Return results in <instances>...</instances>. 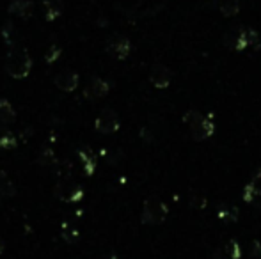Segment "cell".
Returning <instances> with one entry per match:
<instances>
[{"label":"cell","mask_w":261,"mask_h":259,"mask_svg":"<svg viewBox=\"0 0 261 259\" xmlns=\"http://www.w3.org/2000/svg\"><path fill=\"white\" fill-rule=\"evenodd\" d=\"M149 80H151V83L156 89H167L171 85L172 73L164 64H155L151 68V71H149Z\"/></svg>","instance_id":"8"},{"label":"cell","mask_w":261,"mask_h":259,"mask_svg":"<svg viewBox=\"0 0 261 259\" xmlns=\"http://www.w3.org/2000/svg\"><path fill=\"white\" fill-rule=\"evenodd\" d=\"M185 123H190V135L194 140H206L208 137H212L215 131V125H213V116H203L196 110H190L183 118Z\"/></svg>","instance_id":"2"},{"label":"cell","mask_w":261,"mask_h":259,"mask_svg":"<svg viewBox=\"0 0 261 259\" xmlns=\"http://www.w3.org/2000/svg\"><path fill=\"white\" fill-rule=\"evenodd\" d=\"M62 14L61 0H45V20L55 21Z\"/></svg>","instance_id":"15"},{"label":"cell","mask_w":261,"mask_h":259,"mask_svg":"<svg viewBox=\"0 0 261 259\" xmlns=\"http://www.w3.org/2000/svg\"><path fill=\"white\" fill-rule=\"evenodd\" d=\"M79 156H80V162H82L86 176H93L94 170H96V156L93 155V151H91V149H80Z\"/></svg>","instance_id":"11"},{"label":"cell","mask_w":261,"mask_h":259,"mask_svg":"<svg viewBox=\"0 0 261 259\" xmlns=\"http://www.w3.org/2000/svg\"><path fill=\"white\" fill-rule=\"evenodd\" d=\"M219 11L227 18L237 16V14L240 13V2H238V0H220Z\"/></svg>","instance_id":"16"},{"label":"cell","mask_w":261,"mask_h":259,"mask_svg":"<svg viewBox=\"0 0 261 259\" xmlns=\"http://www.w3.org/2000/svg\"><path fill=\"white\" fill-rule=\"evenodd\" d=\"M167 213H169V208L165 206L164 200H160L158 197H148V199L144 200V206H142L141 220H142V224L156 225L165 220Z\"/></svg>","instance_id":"3"},{"label":"cell","mask_w":261,"mask_h":259,"mask_svg":"<svg viewBox=\"0 0 261 259\" xmlns=\"http://www.w3.org/2000/svg\"><path fill=\"white\" fill-rule=\"evenodd\" d=\"M61 236H62V240H66V242H75V238L79 236V231L75 229V225H71V224H62Z\"/></svg>","instance_id":"21"},{"label":"cell","mask_w":261,"mask_h":259,"mask_svg":"<svg viewBox=\"0 0 261 259\" xmlns=\"http://www.w3.org/2000/svg\"><path fill=\"white\" fill-rule=\"evenodd\" d=\"M16 144H18L16 137L11 131H6V133L0 135V149H14Z\"/></svg>","instance_id":"19"},{"label":"cell","mask_w":261,"mask_h":259,"mask_svg":"<svg viewBox=\"0 0 261 259\" xmlns=\"http://www.w3.org/2000/svg\"><path fill=\"white\" fill-rule=\"evenodd\" d=\"M16 121V110L11 105L9 100L6 98H0V123L2 125H11V123Z\"/></svg>","instance_id":"12"},{"label":"cell","mask_w":261,"mask_h":259,"mask_svg":"<svg viewBox=\"0 0 261 259\" xmlns=\"http://www.w3.org/2000/svg\"><path fill=\"white\" fill-rule=\"evenodd\" d=\"M13 28L14 27H13V23H11V21H6V23H4V27H2V38L9 46H11V36H13Z\"/></svg>","instance_id":"25"},{"label":"cell","mask_w":261,"mask_h":259,"mask_svg":"<svg viewBox=\"0 0 261 259\" xmlns=\"http://www.w3.org/2000/svg\"><path fill=\"white\" fill-rule=\"evenodd\" d=\"M7 11L11 14H16V16L29 20L32 16V11H34V4H32V0H11Z\"/></svg>","instance_id":"10"},{"label":"cell","mask_w":261,"mask_h":259,"mask_svg":"<svg viewBox=\"0 0 261 259\" xmlns=\"http://www.w3.org/2000/svg\"><path fill=\"white\" fill-rule=\"evenodd\" d=\"M119 118H117V114L114 110H110V108H105V110H101V114L96 118V121H94V128H96L98 133L101 135H110V133H116L117 130H119Z\"/></svg>","instance_id":"4"},{"label":"cell","mask_w":261,"mask_h":259,"mask_svg":"<svg viewBox=\"0 0 261 259\" xmlns=\"http://www.w3.org/2000/svg\"><path fill=\"white\" fill-rule=\"evenodd\" d=\"M110 91V83L103 78H93L89 85L84 89V96L89 98V100H96V98H103L109 94Z\"/></svg>","instance_id":"9"},{"label":"cell","mask_w":261,"mask_h":259,"mask_svg":"<svg viewBox=\"0 0 261 259\" xmlns=\"http://www.w3.org/2000/svg\"><path fill=\"white\" fill-rule=\"evenodd\" d=\"M242 257V249L234 240L227 242L222 249L217 252V259H240Z\"/></svg>","instance_id":"14"},{"label":"cell","mask_w":261,"mask_h":259,"mask_svg":"<svg viewBox=\"0 0 261 259\" xmlns=\"http://www.w3.org/2000/svg\"><path fill=\"white\" fill-rule=\"evenodd\" d=\"M247 39H249V46H252V48L258 50L259 48V36L256 31H252V28H247Z\"/></svg>","instance_id":"24"},{"label":"cell","mask_w":261,"mask_h":259,"mask_svg":"<svg viewBox=\"0 0 261 259\" xmlns=\"http://www.w3.org/2000/svg\"><path fill=\"white\" fill-rule=\"evenodd\" d=\"M16 195V187H14L13 180L6 170H0V197L2 199H11Z\"/></svg>","instance_id":"13"},{"label":"cell","mask_w":261,"mask_h":259,"mask_svg":"<svg viewBox=\"0 0 261 259\" xmlns=\"http://www.w3.org/2000/svg\"><path fill=\"white\" fill-rule=\"evenodd\" d=\"M251 256H252V257H261V243H259V242H254V243H252Z\"/></svg>","instance_id":"26"},{"label":"cell","mask_w":261,"mask_h":259,"mask_svg":"<svg viewBox=\"0 0 261 259\" xmlns=\"http://www.w3.org/2000/svg\"><path fill=\"white\" fill-rule=\"evenodd\" d=\"M233 45H234V48L237 50H245L249 46V39H247V31H240L237 34V38H234V41H233Z\"/></svg>","instance_id":"22"},{"label":"cell","mask_w":261,"mask_h":259,"mask_svg":"<svg viewBox=\"0 0 261 259\" xmlns=\"http://www.w3.org/2000/svg\"><path fill=\"white\" fill-rule=\"evenodd\" d=\"M61 53H62V48L59 45H52L48 48V52L45 53V61H46V64H54L55 61L61 57Z\"/></svg>","instance_id":"23"},{"label":"cell","mask_w":261,"mask_h":259,"mask_svg":"<svg viewBox=\"0 0 261 259\" xmlns=\"http://www.w3.org/2000/svg\"><path fill=\"white\" fill-rule=\"evenodd\" d=\"M217 217L220 220H227V222H234L238 218V210L237 208H231V206H222L217 213Z\"/></svg>","instance_id":"17"},{"label":"cell","mask_w":261,"mask_h":259,"mask_svg":"<svg viewBox=\"0 0 261 259\" xmlns=\"http://www.w3.org/2000/svg\"><path fill=\"white\" fill-rule=\"evenodd\" d=\"M54 83L59 91L73 93V91H76V87H79L80 76H79V73L73 71V69H64V71L57 73V75L54 76Z\"/></svg>","instance_id":"7"},{"label":"cell","mask_w":261,"mask_h":259,"mask_svg":"<svg viewBox=\"0 0 261 259\" xmlns=\"http://www.w3.org/2000/svg\"><path fill=\"white\" fill-rule=\"evenodd\" d=\"M38 162L41 163L43 167H48V165H54L55 162H57V158H55V153L52 148H45L41 151V155H39Z\"/></svg>","instance_id":"18"},{"label":"cell","mask_w":261,"mask_h":259,"mask_svg":"<svg viewBox=\"0 0 261 259\" xmlns=\"http://www.w3.org/2000/svg\"><path fill=\"white\" fill-rule=\"evenodd\" d=\"M259 195H261V190H259V187L256 183H249L247 187H245L244 199L247 200V203H254Z\"/></svg>","instance_id":"20"},{"label":"cell","mask_w":261,"mask_h":259,"mask_svg":"<svg viewBox=\"0 0 261 259\" xmlns=\"http://www.w3.org/2000/svg\"><path fill=\"white\" fill-rule=\"evenodd\" d=\"M4 249H6V245H4L2 238H0V254H2V252H4Z\"/></svg>","instance_id":"27"},{"label":"cell","mask_w":261,"mask_h":259,"mask_svg":"<svg viewBox=\"0 0 261 259\" xmlns=\"http://www.w3.org/2000/svg\"><path fill=\"white\" fill-rule=\"evenodd\" d=\"M55 197L62 203H79L80 199L84 197V190L82 187H79L76 183L73 181H61L55 188Z\"/></svg>","instance_id":"5"},{"label":"cell","mask_w":261,"mask_h":259,"mask_svg":"<svg viewBox=\"0 0 261 259\" xmlns=\"http://www.w3.org/2000/svg\"><path fill=\"white\" fill-rule=\"evenodd\" d=\"M6 73L14 80H21L27 78L29 73L32 69V59L31 53L25 48H11L6 55V64H4Z\"/></svg>","instance_id":"1"},{"label":"cell","mask_w":261,"mask_h":259,"mask_svg":"<svg viewBox=\"0 0 261 259\" xmlns=\"http://www.w3.org/2000/svg\"><path fill=\"white\" fill-rule=\"evenodd\" d=\"M107 52L110 53V55H114L117 61H124L128 55H130L132 52V43L128 38H124V36H112V38L107 41Z\"/></svg>","instance_id":"6"}]
</instances>
